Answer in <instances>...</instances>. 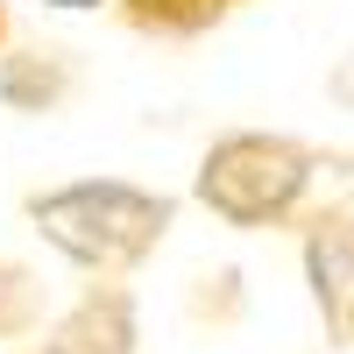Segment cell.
Instances as JSON below:
<instances>
[{
    "mask_svg": "<svg viewBox=\"0 0 354 354\" xmlns=\"http://www.w3.org/2000/svg\"><path fill=\"white\" fill-rule=\"evenodd\" d=\"M28 227L85 277H135L149 262L170 227H177V198L128 185V177H71V185L28 192Z\"/></svg>",
    "mask_w": 354,
    "mask_h": 354,
    "instance_id": "6da1fadb",
    "label": "cell"
},
{
    "mask_svg": "<svg viewBox=\"0 0 354 354\" xmlns=\"http://www.w3.org/2000/svg\"><path fill=\"white\" fill-rule=\"evenodd\" d=\"M312 177H319V149L312 142L270 135V128H234V135H220L213 149L198 156L192 198L213 220L241 227V234H262V227H290L305 213Z\"/></svg>",
    "mask_w": 354,
    "mask_h": 354,
    "instance_id": "7a4b0ae2",
    "label": "cell"
},
{
    "mask_svg": "<svg viewBox=\"0 0 354 354\" xmlns=\"http://www.w3.org/2000/svg\"><path fill=\"white\" fill-rule=\"evenodd\" d=\"M305 283L333 347H354V205H319L305 220Z\"/></svg>",
    "mask_w": 354,
    "mask_h": 354,
    "instance_id": "3957f363",
    "label": "cell"
},
{
    "mask_svg": "<svg viewBox=\"0 0 354 354\" xmlns=\"http://www.w3.org/2000/svg\"><path fill=\"white\" fill-rule=\"evenodd\" d=\"M36 354H135V298L121 277H93V290L43 333Z\"/></svg>",
    "mask_w": 354,
    "mask_h": 354,
    "instance_id": "277c9868",
    "label": "cell"
},
{
    "mask_svg": "<svg viewBox=\"0 0 354 354\" xmlns=\"http://www.w3.org/2000/svg\"><path fill=\"white\" fill-rule=\"evenodd\" d=\"M85 85V64L71 43H21L0 57V106L15 113H57Z\"/></svg>",
    "mask_w": 354,
    "mask_h": 354,
    "instance_id": "5b68a950",
    "label": "cell"
},
{
    "mask_svg": "<svg viewBox=\"0 0 354 354\" xmlns=\"http://www.w3.org/2000/svg\"><path fill=\"white\" fill-rule=\"evenodd\" d=\"M113 15H121L135 36H156V43H198L213 36L220 21H234L241 8H255V0H106Z\"/></svg>",
    "mask_w": 354,
    "mask_h": 354,
    "instance_id": "8992f818",
    "label": "cell"
},
{
    "mask_svg": "<svg viewBox=\"0 0 354 354\" xmlns=\"http://www.w3.org/2000/svg\"><path fill=\"white\" fill-rule=\"evenodd\" d=\"M43 326V277L28 262H8L0 255V347H15Z\"/></svg>",
    "mask_w": 354,
    "mask_h": 354,
    "instance_id": "52a82bcc",
    "label": "cell"
},
{
    "mask_svg": "<svg viewBox=\"0 0 354 354\" xmlns=\"http://www.w3.org/2000/svg\"><path fill=\"white\" fill-rule=\"evenodd\" d=\"M43 8H64V15H85V8H106V0H43Z\"/></svg>",
    "mask_w": 354,
    "mask_h": 354,
    "instance_id": "ba28073f",
    "label": "cell"
},
{
    "mask_svg": "<svg viewBox=\"0 0 354 354\" xmlns=\"http://www.w3.org/2000/svg\"><path fill=\"white\" fill-rule=\"evenodd\" d=\"M8 28H15V21H8V8H0V50H8Z\"/></svg>",
    "mask_w": 354,
    "mask_h": 354,
    "instance_id": "9c48e42d",
    "label": "cell"
}]
</instances>
